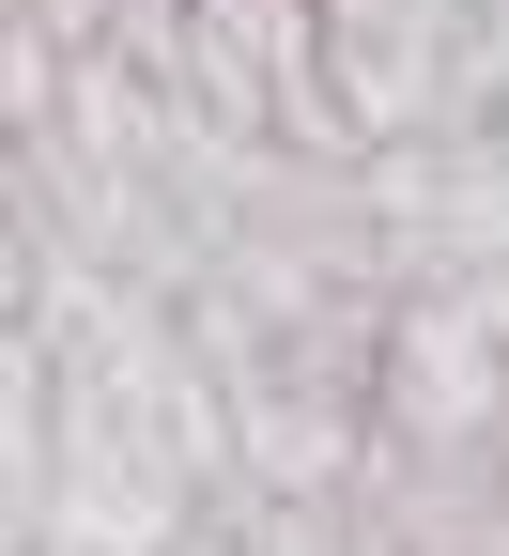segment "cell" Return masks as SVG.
<instances>
[{
  "label": "cell",
  "mask_w": 509,
  "mask_h": 556,
  "mask_svg": "<svg viewBox=\"0 0 509 556\" xmlns=\"http://www.w3.org/2000/svg\"><path fill=\"white\" fill-rule=\"evenodd\" d=\"M309 47H325L355 155L479 124V0H309Z\"/></svg>",
  "instance_id": "cell-1"
},
{
  "label": "cell",
  "mask_w": 509,
  "mask_h": 556,
  "mask_svg": "<svg viewBox=\"0 0 509 556\" xmlns=\"http://www.w3.org/2000/svg\"><path fill=\"white\" fill-rule=\"evenodd\" d=\"M170 556H263V526H247V495H232V510H201V526H186Z\"/></svg>",
  "instance_id": "cell-2"
}]
</instances>
